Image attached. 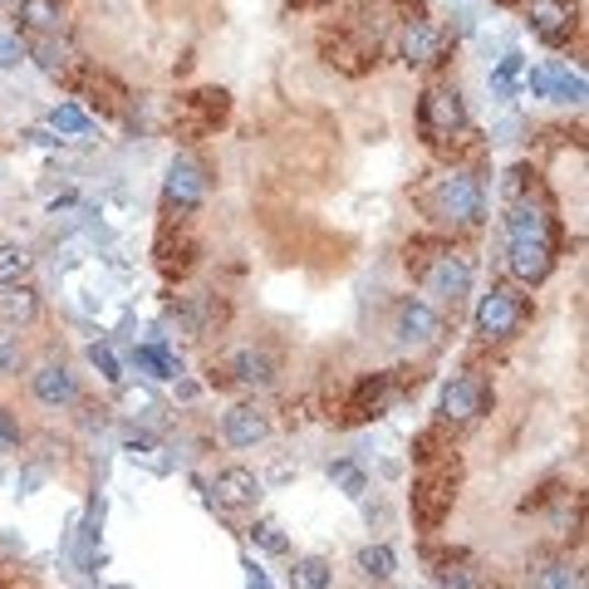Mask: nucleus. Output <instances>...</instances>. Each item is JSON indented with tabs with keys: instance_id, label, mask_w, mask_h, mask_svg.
I'll list each match as a JSON object with an SVG mask.
<instances>
[{
	"instance_id": "obj_1",
	"label": "nucleus",
	"mask_w": 589,
	"mask_h": 589,
	"mask_svg": "<svg viewBox=\"0 0 589 589\" xmlns=\"http://www.w3.org/2000/svg\"><path fill=\"white\" fill-rule=\"evenodd\" d=\"M427 216L447 231H477L487 221V187H481L477 173L467 167H447L423 197Z\"/></svg>"
},
{
	"instance_id": "obj_2",
	"label": "nucleus",
	"mask_w": 589,
	"mask_h": 589,
	"mask_svg": "<svg viewBox=\"0 0 589 589\" xmlns=\"http://www.w3.org/2000/svg\"><path fill=\"white\" fill-rule=\"evenodd\" d=\"M418 129H423V138L433 143V147L457 143L462 133L471 129L467 99H462L457 84H433V89L423 93V103H418Z\"/></svg>"
},
{
	"instance_id": "obj_3",
	"label": "nucleus",
	"mask_w": 589,
	"mask_h": 589,
	"mask_svg": "<svg viewBox=\"0 0 589 589\" xmlns=\"http://www.w3.org/2000/svg\"><path fill=\"white\" fill-rule=\"evenodd\" d=\"M471 324H477V334H481L487 344L511 340V334L525 324V300H521L515 290H507V286H491V290L477 300V314H471Z\"/></svg>"
},
{
	"instance_id": "obj_4",
	"label": "nucleus",
	"mask_w": 589,
	"mask_h": 589,
	"mask_svg": "<svg viewBox=\"0 0 589 589\" xmlns=\"http://www.w3.org/2000/svg\"><path fill=\"white\" fill-rule=\"evenodd\" d=\"M423 290L433 294L437 304H452V310H457V304L471 294V260L462 256V251H452V246L437 251V256H427Z\"/></svg>"
},
{
	"instance_id": "obj_5",
	"label": "nucleus",
	"mask_w": 589,
	"mask_h": 589,
	"mask_svg": "<svg viewBox=\"0 0 589 589\" xmlns=\"http://www.w3.org/2000/svg\"><path fill=\"white\" fill-rule=\"evenodd\" d=\"M442 334H447V324H442V314L427 300H418V294H403V300H398L393 340L403 344V349H437Z\"/></svg>"
},
{
	"instance_id": "obj_6",
	"label": "nucleus",
	"mask_w": 589,
	"mask_h": 589,
	"mask_svg": "<svg viewBox=\"0 0 589 589\" xmlns=\"http://www.w3.org/2000/svg\"><path fill=\"white\" fill-rule=\"evenodd\" d=\"M398 55L413 69H437L447 59V35L427 15H408L403 30H398Z\"/></svg>"
},
{
	"instance_id": "obj_7",
	"label": "nucleus",
	"mask_w": 589,
	"mask_h": 589,
	"mask_svg": "<svg viewBox=\"0 0 589 589\" xmlns=\"http://www.w3.org/2000/svg\"><path fill=\"white\" fill-rule=\"evenodd\" d=\"M207 167L197 163V157H173L167 163V177H163V202L173 207V212H197V207L207 202Z\"/></svg>"
},
{
	"instance_id": "obj_8",
	"label": "nucleus",
	"mask_w": 589,
	"mask_h": 589,
	"mask_svg": "<svg viewBox=\"0 0 589 589\" xmlns=\"http://www.w3.org/2000/svg\"><path fill=\"white\" fill-rule=\"evenodd\" d=\"M30 393H35V403L49 408V413H69L84 398V388H79V374L59 359V364H40L35 374H30Z\"/></svg>"
},
{
	"instance_id": "obj_9",
	"label": "nucleus",
	"mask_w": 589,
	"mask_h": 589,
	"mask_svg": "<svg viewBox=\"0 0 589 589\" xmlns=\"http://www.w3.org/2000/svg\"><path fill=\"white\" fill-rule=\"evenodd\" d=\"M487 408H491V388L481 374H457L442 388V418L447 423H477Z\"/></svg>"
},
{
	"instance_id": "obj_10",
	"label": "nucleus",
	"mask_w": 589,
	"mask_h": 589,
	"mask_svg": "<svg viewBox=\"0 0 589 589\" xmlns=\"http://www.w3.org/2000/svg\"><path fill=\"white\" fill-rule=\"evenodd\" d=\"M507 270L521 286H545L555 270V246L551 241H507Z\"/></svg>"
},
{
	"instance_id": "obj_11",
	"label": "nucleus",
	"mask_w": 589,
	"mask_h": 589,
	"mask_svg": "<svg viewBox=\"0 0 589 589\" xmlns=\"http://www.w3.org/2000/svg\"><path fill=\"white\" fill-rule=\"evenodd\" d=\"M525 89L535 93V99H545V103H580L585 99V79L580 74H570L565 65H535L531 74H525Z\"/></svg>"
},
{
	"instance_id": "obj_12",
	"label": "nucleus",
	"mask_w": 589,
	"mask_h": 589,
	"mask_svg": "<svg viewBox=\"0 0 589 589\" xmlns=\"http://www.w3.org/2000/svg\"><path fill=\"white\" fill-rule=\"evenodd\" d=\"M266 437H270V418L260 413L256 403H236V408H226V418H221V442H226V447L251 452V447H260Z\"/></svg>"
},
{
	"instance_id": "obj_13",
	"label": "nucleus",
	"mask_w": 589,
	"mask_h": 589,
	"mask_svg": "<svg viewBox=\"0 0 589 589\" xmlns=\"http://www.w3.org/2000/svg\"><path fill=\"white\" fill-rule=\"evenodd\" d=\"M212 501L221 511H251L260 501V477L251 467H221L212 477Z\"/></svg>"
},
{
	"instance_id": "obj_14",
	"label": "nucleus",
	"mask_w": 589,
	"mask_h": 589,
	"mask_svg": "<svg viewBox=\"0 0 589 589\" xmlns=\"http://www.w3.org/2000/svg\"><path fill=\"white\" fill-rule=\"evenodd\" d=\"M40 310H45V300H40V290L30 286V280L0 286V330H10V334L30 330V324L40 320Z\"/></svg>"
},
{
	"instance_id": "obj_15",
	"label": "nucleus",
	"mask_w": 589,
	"mask_h": 589,
	"mask_svg": "<svg viewBox=\"0 0 589 589\" xmlns=\"http://www.w3.org/2000/svg\"><path fill=\"white\" fill-rule=\"evenodd\" d=\"M276 354H266V349H241V354H231V378H236L241 388H270L276 384Z\"/></svg>"
},
{
	"instance_id": "obj_16",
	"label": "nucleus",
	"mask_w": 589,
	"mask_h": 589,
	"mask_svg": "<svg viewBox=\"0 0 589 589\" xmlns=\"http://www.w3.org/2000/svg\"><path fill=\"white\" fill-rule=\"evenodd\" d=\"M531 30H535V40H541V45H565V40L575 35L570 5H551V0L531 5Z\"/></svg>"
},
{
	"instance_id": "obj_17",
	"label": "nucleus",
	"mask_w": 589,
	"mask_h": 589,
	"mask_svg": "<svg viewBox=\"0 0 589 589\" xmlns=\"http://www.w3.org/2000/svg\"><path fill=\"white\" fill-rule=\"evenodd\" d=\"M35 270V256H30L25 241H0V286H20Z\"/></svg>"
},
{
	"instance_id": "obj_18",
	"label": "nucleus",
	"mask_w": 589,
	"mask_h": 589,
	"mask_svg": "<svg viewBox=\"0 0 589 589\" xmlns=\"http://www.w3.org/2000/svg\"><path fill=\"white\" fill-rule=\"evenodd\" d=\"M388 393H393V384H388V374H374V378H364V388L354 393V403H349V418H378L388 408Z\"/></svg>"
},
{
	"instance_id": "obj_19",
	"label": "nucleus",
	"mask_w": 589,
	"mask_h": 589,
	"mask_svg": "<svg viewBox=\"0 0 589 589\" xmlns=\"http://www.w3.org/2000/svg\"><path fill=\"white\" fill-rule=\"evenodd\" d=\"M334 585V565L324 555H300L290 565V589H330Z\"/></svg>"
},
{
	"instance_id": "obj_20",
	"label": "nucleus",
	"mask_w": 589,
	"mask_h": 589,
	"mask_svg": "<svg viewBox=\"0 0 589 589\" xmlns=\"http://www.w3.org/2000/svg\"><path fill=\"white\" fill-rule=\"evenodd\" d=\"M531 589H585V570L570 560H545L531 575Z\"/></svg>"
},
{
	"instance_id": "obj_21",
	"label": "nucleus",
	"mask_w": 589,
	"mask_h": 589,
	"mask_svg": "<svg viewBox=\"0 0 589 589\" xmlns=\"http://www.w3.org/2000/svg\"><path fill=\"white\" fill-rule=\"evenodd\" d=\"M354 565H359V575L364 580H374V585H388L393 580V570H398V560H393L388 545H364V551L354 555Z\"/></svg>"
},
{
	"instance_id": "obj_22",
	"label": "nucleus",
	"mask_w": 589,
	"mask_h": 589,
	"mask_svg": "<svg viewBox=\"0 0 589 589\" xmlns=\"http://www.w3.org/2000/svg\"><path fill=\"white\" fill-rule=\"evenodd\" d=\"M20 20L30 30H40V35H59L65 30V15H59L55 0H20Z\"/></svg>"
},
{
	"instance_id": "obj_23",
	"label": "nucleus",
	"mask_w": 589,
	"mask_h": 589,
	"mask_svg": "<svg viewBox=\"0 0 589 589\" xmlns=\"http://www.w3.org/2000/svg\"><path fill=\"white\" fill-rule=\"evenodd\" d=\"M25 49L40 59V69H45V74H55V79L69 69V45H65V40H59V35H40L35 45H25Z\"/></svg>"
},
{
	"instance_id": "obj_24",
	"label": "nucleus",
	"mask_w": 589,
	"mask_h": 589,
	"mask_svg": "<svg viewBox=\"0 0 589 589\" xmlns=\"http://www.w3.org/2000/svg\"><path fill=\"white\" fill-rule=\"evenodd\" d=\"M133 364H138L147 378H177L182 374V364H177L163 344H143V349H133Z\"/></svg>"
},
{
	"instance_id": "obj_25",
	"label": "nucleus",
	"mask_w": 589,
	"mask_h": 589,
	"mask_svg": "<svg viewBox=\"0 0 589 589\" xmlns=\"http://www.w3.org/2000/svg\"><path fill=\"white\" fill-rule=\"evenodd\" d=\"M330 481L344 491V497H354V501H359L364 491H368V471L359 467V462H349V457H344V462H330Z\"/></svg>"
},
{
	"instance_id": "obj_26",
	"label": "nucleus",
	"mask_w": 589,
	"mask_h": 589,
	"mask_svg": "<svg viewBox=\"0 0 589 589\" xmlns=\"http://www.w3.org/2000/svg\"><path fill=\"white\" fill-rule=\"evenodd\" d=\"M251 541H256V551H266V555H290V541L280 535L276 521H256L251 525Z\"/></svg>"
},
{
	"instance_id": "obj_27",
	"label": "nucleus",
	"mask_w": 589,
	"mask_h": 589,
	"mask_svg": "<svg viewBox=\"0 0 589 589\" xmlns=\"http://www.w3.org/2000/svg\"><path fill=\"white\" fill-rule=\"evenodd\" d=\"M49 123H55L59 133H74V138H84V133H89V119H84V109H74V103H59V109L49 113Z\"/></svg>"
},
{
	"instance_id": "obj_28",
	"label": "nucleus",
	"mask_w": 589,
	"mask_h": 589,
	"mask_svg": "<svg viewBox=\"0 0 589 589\" xmlns=\"http://www.w3.org/2000/svg\"><path fill=\"white\" fill-rule=\"evenodd\" d=\"M515 74H521V55H507L497 65V74H491V89L501 93V99H511V89H515Z\"/></svg>"
},
{
	"instance_id": "obj_29",
	"label": "nucleus",
	"mask_w": 589,
	"mask_h": 589,
	"mask_svg": "<svg viewBox=\"0 0 589 589\" xmlns=\"http://www.w3.org/2000/svg\"><path fill=\"white\" fill-rule=\"evenodd\" d=\"M20 368H25L20 340H0V378H20Z\"/></svg>"
},
{
	"instance_id": "obj_30",
	"label": "nucleus",
	"mask_w": 589,
	"mask_h": 589,
	"mask_svg": "<svg viewBox=\"0 0 589 589\" xmlns=\"http://www.w3.org/2000/svg\"><path fill=\"white\" fill-rule=\"evenodd\" d=\"M437 589H477V575L467 565H442L437 570Z\"/></svg>"
},
{
	"instance_id": "obj_31",
	"label": "nucleus",
	"mask_w": 589,
	"mask_h": 589,
	"mask_svg": "<svg viewBox=\"0 0 589 589\" xmlns=\"http://www.w3.org/2000/svg\"><path fill=\"white\" fill-rule=\"evenodd\" d=\"M25 55L30 49H25V40L20 35H0V69H20L25 65Z\"/></svg>"
},
{
	"instance_id": "obj_32",
	"label": "nucleus",
	"mask_w": 589,
	"mask_h": 589,
	"mask_svg": "<svg viewBox=\"0 0 589 589\" xmlns=\"http://www.w3.org/2000/svg\"><path fill=\"white\" fill-rule=\"evenodd\" d=\"M25 433H20V418L10 413V408H0V452H15Z\"/></svg>"
},
{
	"instance_id": "obj_33",
	"label": "nucleus",
	"mask_w": 589,
	"mask_h": 589,
	"mask_svg": "<svg viewBox=\"0 0 589 589\" xmlns=\"http://www.w3.org/2000/svg\"><path fill=\"white\" fill-rule=\"evenodd\" d=\"M89 364L99 368V374L109 378V384H123V368H119V359H113L109 349H103V344H93V349H89Z\"/></svg>"
},
{
	"instance_id": "obj_34",
	"label": "nucleus",
	"mask_w": 589,
	"mask_h": 589,
	"mask_svg": "<svg viewBox=\"0 0 589 589\" xmlns=\"http://www.w3.org/2000/svg\"><path fill=\"white\" fill-rule=\"evenodd\" d=\"M251 589H270V585H266V575H260L256 565H251Z\"/></svg>"
}]
</instances>
